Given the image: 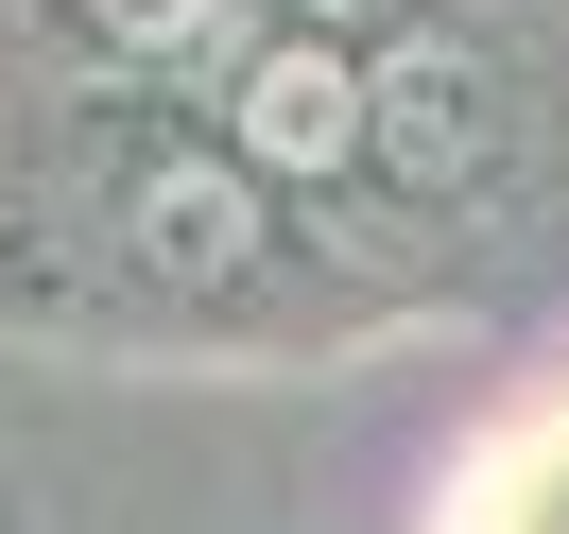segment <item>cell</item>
Masks as SVG:
<instances>
[{
	"mask_svg": "<svg viewBox=\"0 0 569 534\" xmlns=\"http://www.w3.org/2000/svg\"><path fill=\"white\" fill-rule=\"evenodd\" d=\"M431 534H569V396H535V414H500L483 449L449 465V500H431Z\"/></svg>",
	"mask_w": 569,
	"mask_h": 534,
	"instance_id": "obj_1",
	"label": "cell"
}]
</instances>
